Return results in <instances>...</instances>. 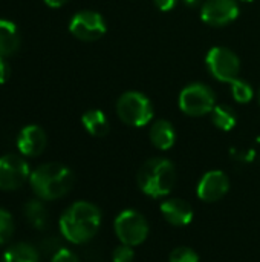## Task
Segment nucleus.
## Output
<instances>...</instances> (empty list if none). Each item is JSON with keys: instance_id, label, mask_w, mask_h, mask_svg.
Returning <instances> with one entry per match:
<instances>
[{"instance_id": "9b49d317", "label": "nucleus", "mask_w": 260, "mask_h": 262, "mask_svg": "<svg viewBox=\"0 0 260 262\" xmlns=\"http://www.w3.org/2000/svg\"><path fill=\"white\" fill-rule=\"evenodd\" d=\"M230 190V180L222 170L207 172L198 183V198L204 203H216L222 200Z\"/></svg>"}, {"instance_id": "9d476101", "label": "nucleus", "mask_w": 260, "mask_h": 262, "mask_svg": "<svg viewBox=\"0 0 260 262\" xmlns=\"http://www.w3.org/2000/svg\"><path fill=\"white\" fill-rule=\"evenodd\" d=\"M239 15L236 0H205L201 6V18L210 26H227Z\"/></svg>"}, {"instance_id": "2eb2a0df", "label": "nucleus", "mask_w": 260, "mask_h": 262, "mask_svg": "<svg viewBox=\"0 0 260 262\" xmlns=\"http://www.w3.org/2000/svg\"><path fill=\"white\" fill-rule=\"evenodd\" d=\"M152 144L159 150H169L173 147L176 141V132L170 121L167 120H158L152 124L149 132Z\"/></svg>"}, {"instance_id": "bb28decb", "label": "nucleus", "mask_w": 260, "mask_h": 262, "mask_svg": "<svg viewBox=\"0 0 260 262\" xmlns=\"http://www.w3.org/2000/svg\"><path fill=\"white\" fill-rule=\"evenodd\" d=\"M49 8H61L63 5H66L69 0H43Z\"/></svg>"}, {"instance_id": "a878e982", "label": "nucleus", "mask_w": 260, "mask_h": 262, "mask_svg": "<svg viewBox=\"0 0 260 262\" xmlns=\"http://www.w3.org/2000/svg\"><path fill=\"white\" fill-rule=\"evenodd\" d=\"M153 3H155V6H156L159 11L169 12V11H172V9L176 6L178 0H153Z\"/></svg>"}, {"instance_id": "b1692460", "label": "nucleus", "mask_w": 260, "mask_h": 262, "mask_svg": "<svg viewBox=\"0 0 260 262\" xmlns=\"http://www.w3.org/2000/svg\"><path fill=\"white\" fill-rule=\"evenodd\" d=\"M51 262H80L78 256L67 249H60L55 255H52Z\"/></svg>"}, {"instance_id": "412c9836", "label": "nucleus", "mask_w": 260, "mask_h": 262, "mask_svg": "<svg viewBox=\"0 0 260 262\" xmlns=\"http://www.w3.org/2000/svg\"><path fill=\"white\" fill-rule=\"evenodd\" d=\"M14 230H15V223L12 215L0 207V246L6 244L12 238Z\"/></svg>"}, {"instance_id": "f257e3e1", "label": "nucleus", "mask_w": 260, "mask_h": 262, "mask_svg": "<svg viewBox=\"0 0 260 262\" xmlns=\"http://www.w3.org/2000/svg\"><path fill=\"white\" fill-rule=\"evenodd\" d=\"M101 226L100 209L89 201H77L69 206L60 218V232L72 244L90 241Z\"/></svg>"}, {"instance_id": "393cba45", "label": "nucleus", "mask_w": 260, "mask_h": 262, "mask_svg": "<svg viewBox=\"0 0 260 262\" xmlns=\"http://www.w3.org/2000/svg\"><path fill=\"white\" fill-rule=\"evenodd\" d=\"M11 77V66L8 63V58L0 57V84H5Z\"/></svg>"}, {"instance_id": "39448f33", "label": "nucleus", "mask_w": 260, "mask_h": 262, "mask_svg": "<svg viewBox=\"0 0 260 262\" xmlns=\"http://www.w3.org/2000/svg\"><path fill=\"white\" fill-rule=\"evenodd\" d=\"M178 104L185 115L204 117L215 109L216 97L210 86L204 83H192L181 91Z\"/></svg>"}, {"instance_id": "0eeeda50", "label": "nucleus", "mask_w": 260, "mask_h": 262, "mask_svg": "<svg viewBox=\"0 0 260 262\" xmlns=\"http://www.w3.org/2000/svg\"><path fill=\"white\" fill-rule=\"evenodd\" d=\"M205 63H207V68H208L210 74L218 81L231 83L236 78H239L241 60L228 48H222V46L211 48L208 51V54H207Z\"/></svg>"}, {"instance_id": "c756f323", "label": "nucleus", "mask_w": 260, "mask_h": 262, "mask_svg": "<svg viewBox=\"0 0 260 262\" xmlns=\"http://www.w3.org/2000/svg\"><path fill=\"white\" fill-rule=\"evenodd\" d=\"M241 2H248V3H251V2H254V0H241Z\"/></svg>"}, {"instance_id": "f3484780", "label": "nucleus", "mask_w": 260, "mask_h": 262, "mask_svg": "<svg viewBox=\"0 0 260 262\" xmlns=\"http://www.w3.org/2000/svg\"><path fill=\"white\" fill-rule=\"evenodd\" d=\"M0 262H40V253L28 243H15L2 253Z\"/></svg>"}, {"instance_id": "cd10ccee", "label": "nucleus", "mask_w": 260, "mask_h": 262, "mask_svg": "<svg viewBox=\"0 0 260 262\" xmlns=\"http://www.w3.org/2000/svg\"><path fill=\"white\" fill-rule=\"evenodd\" d=\"M201 2H202V0H184V3L188 5V6H192V8H193V6H198Z\"/></svg>"}, {"instance_id": "6e6552de", "label": "nucleus", "mask_w": 260, "mask_h": 262, "mask_svg": "<svg viewBox=\"0 0 260 262\" xmlns=\"http://www.w3.org/2000/svg\"><path fill=\"white\" fill-rule=\"evenodd\" d=\"M31 169L23 155L6 154L0 157V190L14 192L29 181Z\"/></svg>"}, {"instance_id": "f8f14e48", "label": "nucleus", "mask_w": 260, "mask_h": 262, "mask_svg": "<svg viewBox=\"0 0 260 262\" xmlns=\"http://www.w3.org/2000/svg\"><path fill=\"white\" fill-rule=\"evenodd\" d=\"M46 132L37 124L25 126L17 135V149L23 157H38L46 149Z\"/></svg>"}, {"instance_id": "4468645a", "label": "nucleus", "mask_w": 260, "mask_h": 262, "mask_svg": "<svg viewBox=\"0 0 260 262\" xmlns=\"http://www.w3.org/2000/svg\"><path fill=\"white\" fill-rule=\"evenodd\" d=\"M20 48V32L14 21L0 18V57L8 58Z\"/></svg>"}, {"instance_id": "1a4fd4ad", "label": "nucleus", "mask_w": 260, "mask_h": 262, "mask_svg": "<svg viewBox=\"0 0 260 262\" xmlns=\"http://www.w3.org/2000/svg\"><path fill=\"white\" fill-rule=\"evenodd\" d=\"M69 31L75 38L81 41H97L106 34L107 26L104 17L100 12L84 9L70 18Z\"/></svg>"}, {"instance_id": "423d86ee", "label": "nucleus", "mask_w": 260, "mask_h": 262, "mask_svg": "<svg viewBox=\"0 0 260 262\" xmlns=\"http://www.w3.org/2000/svg\"><path fill=\"white\" fill-rule=\"evenodd\" d=\"M115 233L121 244L135 247L143 244L149 236V223L136 210H124L115 220Z\"/></svg>"}, {"instance_id": "f03ea898", "label": "nucleus", "mask_w": 260, "mask_h": 262, "mask_svg": "<svg viewBox=\"0 0 260 262\" xmlns=\"http://www.w3.org/2000/svg\"><path fill=\"white\" fill-rule=\"evenodd\" d=\"M74 173L69 167L60 163H46L31 172L29 184L43 201L60 200L67 195L74 186Z\"/></svg>"}, {"instance_id": "ddd939ff", "label": "nucleus", "mask_w": 260, "mask_h": 262, "mask_svg": "<svg viewBox=\"0 0 260 262\" xmlns=\"http://www.w3.org/2000/svg\"><path fill=\"white\" fill-rule=\"evenodd\" d=\"M161 213L164 220L175 227L188 226L193 220V207L188 201L181 198H172L164 201L161 204Z\"/></svg>"}, {"instance_id": "4be33fe9", "label": "nucleus", "mask_w": 260, "mask_h": 262, "mask_svg": "<svg viewBox=\"0 0 260 262\" xmlns=\"http://www.w3.org/2000/svg\"><path fill=\"white\" fill-rule=\"evenodd\" d=\"M169 262H199V256L193 249L182 246V247H176L175 250H172L169 256Z\"/></svg>"}, {"instance_id": "c85d7f7f", "label": "nucleus", "mask_w": 260, "mask_h": 262, "mask_svg": "<svg viewBox=\"0 0 260 262\" xmlns=\"http://www.w3.org/2000/svg\"><path fill=\"white\" fill-rule=\"evenodd\" d=\"M257 103H259V106H260V89H259V94H257Z\"/></svg>"}, {"instance_id": "dca6fc26", "label": "nucleus", "mask_w": 260, "mask_h": 262, "mask_svg": "<svg viewBox=\"0 0 260 262\" xmlns=\"http://www.w3.org/2000/svg\"><path fill=\"white\" fill-rule=\"evenodd\" d=\"M81 123L84 129L92 135V137H106L110 130L109 120L106 114L100 109H89L83 114Z\"/></svg>"}, {"instance_id": "20e7f679", "label": "nucleus", "mask_w": 260, "mask_h": 262, "mask_svg": "<svg viewBox=\"0 0 260 262\" xmlns=\"http://www.w3.org/2000/svg\"><path fill=\"white\" fill-rule=\"evenodd\" d=\"M116 114L124 124L132 127H144L153 118V104L143 92L129 91L118 98Z\"/></svg>"}, {"instance_id": "a211bd4d", "label": "nucleus", "mask_w": 260, "mask_h": 262, "mask_svg": "<svg viewBox=\"0 0 260 262\" xmlns=\"http://www.w3.org/2000/svg\"><path fill=\"white\" fill-rule=\"evenodd\" d=\"M26 221L37 230H43L48 226V209L43 200H29L23 209Z\"/></svg>"}, {"instance_id": "aec40b11", "label": "nucleus", "mask_w": 260, "mask_h": 262, "mask_svg": "<svg viewBox=\"0 0 260 262\" xmlns=\"http://www.w3.org/2000/svg\"><path fill=\"white\" fill-rule=\"evenodd\" d=\"M230 84H231L233 98H234L238 103L245 104V103H250V101L253 100L254 91H253V88H251L247 81H244V80H241V78H236V80L231 81Z\"/></svg>"}, {"instance_id": "5701e85b", "label": "nucleus", "mask_w": 260, "mask_h": 262, "mask_svg": "<svg viewBox=\"0 0 260 262\" xmlns=\"http://www.w3.org/2000/svg\"><path fill=\"white\" fill-rule=\"evenodd\" d=\"M113 262H133L135 259V252L130 246L121 244L120 247L115 249L113 255H112Z\"/></svg>"}, {"instance_id": "6ab92c4d", "label": "nucleus", "mask_w": 260, "mask_h": 262, "mask_svg": "<svg viewBox=\"0 0 260 262\" xmlns=\"http://www.w3.org/2000/svg\"><path fill=\"white\" fill-rule=\"evenodd\" d=\"M211 121L218 129L224 132H230L236 126L238 118L234 111L228 104H216L215 109L211 111Z\"/></svg>"}, {"instance_id": "7ed1b4c3", "label": "nucleus", "mask_w": 260, "mask_h": 262, "mask_svg": "<svg viewBox=\"0 0 260 262\" xmlns=\"http://www.w3.org/2000/svg\"><path fill=\"white\" fill-rule=\"evenodd\" d=\"M136 183L144 195L150 198H162L175 187L176 169L167 158H150L139 167Z\"/></svg>"}]
</instances>
